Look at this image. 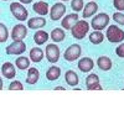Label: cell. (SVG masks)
<instances>
[{"label":"cell","instance_id":"6da1fadb","mask_svg":"<svg viewBox=\"0 0 124 115\" xmlns=\"http://www.w3.org/2000/svg\"><path fill=\"white\" fill-rule=\"evenodd\" d=\"M106 38L109 41L110 43H120L124 41V31L116 25L107 26L106 31Z\"/></svg>","mask_w":124,"mask_h":115},{"label":"cell","instance_id":"7a4b0ae2","mask_svg":"<svg viewBox=\"0 0 124 115\" xmlns=\"http://www.w3.org/2000/svg\"><path fill=\"white\" fill-rule=\"evenodd\" d=\"M89 24L86 21V20H78V21L71 27V32H72V36H73L76 40H83L85 36L88 34L89 31Z\"/></svg>","mask_w":124,"mask_h":115},{"label":"cell","instance_id":"3957f363","mask_svg":"<svg viewBox=\"0 0 124 115\" xmlns=\"http://www.w3.org/2000/svg\"><path fill=\"white\" fill-rule=\"evenodd\" d=\"M109 21H110L109 15L106 13H101V14H97L96 16H93L92 21H91V26L93 27V30L103 31L109 25Z\"/></svg>","mask_w":124,"mask_h":115},{"label":"cell","instance_id":"277c9868","mask_svg":"<svg viewBox=\"0 0 124 115\" xmlns=\"http://www.w3.org/2000/svg\"><path fill=\"white\" fill-rule=\"evenodd\" d=\"M10 13H11L13 16L16 20H19V21H25L29 16L27 9L21 3H11L10 4Z\"/></svg>","mask_w":124,"mask_h":115},{"label":"cell","instance_id":"5b68a950","mask_svg":"<svg viewBox=\"0 0 124 115\" xmlns=\"http://www.w3.org/2000/svg\"><path fill=\"white\" fill-rule=\"evenodd\" d=\"M26 51V45L24 41H13L9 46L5 48V53L8 56H20L25 53Z\"/></svg>","mask_w":124,"mask_h":115},{"label":"cell","instance_id":"8992f818","mask_svg":"<svg viewBox=\"0 0 124 115\" xmlns=\"http://www.w3.org/2000/svg\"><path fill=\"white\" fill-rule=\"evenodd\" d=\"M81 55H82V47L78 43H73L67 47V50L63 53V57L67 62H75L81 57Z\"/></svg>","mask_w":124,"mask_h":115},{"label":"cell","instance_id":"52a82bcc","mask_svg":"<svg viewBox=\"0 0 124 115\" xmlns=\"http://www.w3.org/2000/svg\"><path fill=\"white\" fill-rule=\"evenodd\" d=\"M45 55H46V59L50 62V63H56V62H58L60 56H61L60 47L56 43L47 45L46 48H45Z\"/></svg>","mask_w":124,"mask_h":115},{"label":"cell","instance_id":"ba28073f","mask_svg":"<svg viewBox=\"0 0 124 115\" xmlns=\"http://www.w3.org/2000/svg\"><path fill=\"white\" fill-rule=\"evenodd\" d=\"M48 13H50L51 20L57 21V20H61L62 16L66 14V6L62 3H56V4H54L52 6H51V10Z\"/></svg>","mask_w":124,"mask_h":115},{"label":"cell","instance_id":"9c48e42d","mask_svg":"<svg viewBox=\"0 0 124 115\" xmlns=\"http://www.w3.org/2000/svg\"><path fill=\"white\" fill-rule=\"evenodd\" d=\"M11 38L13 41H24L27 36V27L23 24H17L11 30Z\"/></svg>","mask_w":124,"mask_h":115},{"label":"cell","instance_id":"30bf717a","mask_svg":"<svg viewBox=\"0 0 124 115\" xmlns=\"http://www.w3.org/2000/svg\"><path fill=\"white\" fill-rule=\"evenodd\" d=\"M78 20H79V16H78L77 13L68 14L67 16H65V19H62L61 26H62V29H65V30H71V27L73 26Z\"/></svg>","mask_w":124,"mask_h":115},{"label":"cell","instance_id":"8fae6325","mask_svg":"<svg viewBox=\"0 0 124 115\" xmlns=\"http://www.w3.org/2000/svg\"><path fill=\"white\" fill-rule=\"evenodd\" d=\"M98 11V5L97 3L92 1V0H89V1L83 6V9H82V13H83V19H88V17H92L94 16V14Z\"/></svg>","mask_w":124,"mask_h":115},{"label":"cell","instance_id":"7c38bea8","mask_svg":"<svg viewBox=\"0 0 124 115\" xmlns=\"http://www.w3.org/2000/svg\"><path fill=\"white\" fill-rule=\"evenodd\" d=\"M45 25H46V19L44 16H35L27 20V27L32 30L42 29Z\"/></svg>","mask_w":124,"mask_h":115},{"label":"cell","instance_id":"4fadbf2b","mask_svg":"<svg viewBox=\"0 0 124 115\" xmlns=\"http://www.w3.org/2000/svg\"><path fill=\"white\" fill-rule=\"evenodd\" d=\"M93 67H94V62L89 57H83L78 61V69L83 73H89Z\"/></svg>","mask_w":124,"mask_h":115},{"label":"cell","instance_id":"5bb4252c","mask_svg":"<svg viewBox=\"0 0 124 115\" xmlns=\"http://www.w3.org/2000/svg\"><path fill=\"white\" fill-rule=\"evenodd\" d=\"M1 73L6 79L15 78V76H16L15 66L11 63V62H5V63H3V66H1Z\"/></svg>","mask_w":124,"mask_h":115},{"label":"cell","instance_id":"9a60e30c","mask_svg":"<svg viewBox=\"0 0 124 115\" xmlns=\"http://www.w3.org/2000/svg\"><path fill=\"white\" fill-rule=\"evenodd\" d=\"M97 66H98V68H99L101 71L108 72V71H110L112 67H113V62H112V59H110L109 57H107V56H101V57L97 58Z\"/></svg>","mask_w":124,"mask_h":115},{"label":"cell","instance_id":"2e32d148","mask_svg":"<svg viewBox=\"0 0 124 115\" xmlns=\"http://www.w3.org/2000/svg\"><path fill=\"white\" fill-rule=\"evenodd\" d=\"M40 79V72L36 67H29L27 68V77L26 83L27 84H36Z\"/></svg>","mask_w":124,"mask_h":115},{"label":"cell","instance_id":"e0dca14e","mask_svg":"<svg viewBox=\"0 0 124 115\" xmlns=\"http://www.w3.org/2000/svg\"><path fill=\"white\" fill-rule=\"evenodd\" d=\"M32 10L40 16H46L50 11L48 9V4L45 3V1H36L34 5H32Z\"/></svg>","mask_w":124,"mask_h":115},{"label":"cell","instance_id":"ac0fdd59","mask_svg":"<svg viewBox=\"0 0 124 115\" xmlns=\"http://www.w3.org/2000/svg\"><path fill=\"white\" fill-rule=\"evenodd\" d=\"M65 80H66V83H67V86H71V87L78 86V83H79L78 74H77L75 71H71V69L65 73Z\"/></svg>","mask_w":124,"mask_h":115},{"label":"cell","instance_id":"d6986e66","mask_svg":"<svg viewBox=\"0 0 124 115\" xmlns=\"http://www.w3.org/2000/svg\"><path fill=\"white\" fill-rule=\"evenodd\" d=\"M48 38H50V35L46 32V31L41 30V29H39L35 32V35H34V41H35V43L37 46H41V45H44L45 42H47Z\"/></svg>","mask_w":124,"mask_h":115},{"label":"cell","instance_id":"ffe728a7","mask_svg":"<svg viewBox=\"0 0 124 115\" xmlns=\"http://www.w3.org/2000/svg\"><path fill=\"white\" fill-rule=\"evenodd\" d=\"M61 76V68L57 66H51L47 71H46V78L50 82H54L57 80Z\"/></svg>","mask_w":124,"mask_h":115},{"label":"cell","instance_id":"44dd1931","mask_svg":"<svg viewBox=\"0 0 124 115\" xmlns=\"http://www.w3.org/2000/svg\"><path fill=\"white\" fill-rule=\"evenodd\" d=\"M30 61H32L34 63H39L44 59V51L40 47H34L30 50Z\"/></svg>","mask_w":124,"mask_h":115},{"label":"cell","instance_id":"7402d4cb","mask_svg":"<svg viewBox=\"0 0 124 115\" xmlns=\"http://www.w3.org/2000/svg\"><path fill=\"white\" fill-rule=\"evenodd\" d=\"M50 37L52 38V41L55 43L57 42H62L65 38H66V34H65V30L61 29V27H57V29H54L52 31H51V35Z\"/></svg>","mask_w":124,"mask_h":115},{"label":"cell","instance_id":"603a6c76","mask_svg":"<svg viewBox=\"0 0 124 115\" xmlns=\"http://www.w3.org/2000/svg\"><path fill=\"white\" fill-rule=\"evenodd\" d=\"M88 38H89L91 43H93V45H101L103 41H104V35L102 34V31L94 30L92 34H89Z\"/></svg>","mask_w":124,"mask_h":115},{"label":"cell","instance_id":"cb8c5ba5","mask_svg":"<svg viewBox=\"0 0 124 115\" xmlns=\"http://www.w3.org/2000/svg\"><path fill=\"white\" fill-rule=\"evenodd\" d=\"M30 62H31L30 58H27L25 56H20L15 61V67L19 68V69H21V71H25V69H27L30 67Z\"/></svg>","mask_w":124,"mask_h":115},{"label":"cell","instance_id":"d4e9b609","mask_svg":"<svg viewBox=\"0 0 124 115\" xmlns=\"http://www.w3.org/2000/svg\"><path fill=\"white\" fill-rule=\"evenodd\" d=\"M9 30H8V27L4 25V24H1L0 22V43H4V42H6L8 41V38H9Z\"/></svg>","mask_w":124,"mask_h":115},{"label":"cell","instance_id":"484cf974","mask_svg":"<svg viewBox=\"0 0 124 115\" xmlns=\"http://www.w3.org/2000/svg\"><path fill=\"white\" fill-rule=\"evenodd\" d=\"M85 6V3L83 0H71V7L75 13H78V11H82V9Z\"/></svg>","mask_w":124,"mask_h":115},{"label":"cell","instance_id":"4316f807","mask_svg":"<svg viewBox=\"0 0 124 115\" xmlns=\"http://www.w3.org/2000/svg\"><path fill=\"white\" fill-rule=\"evenodd\" d=\"M98 82H99V77L96 73H91L86 77V86H91L93 83H98Z\"/></svg>","mask_w":124,"mask_h":115},{"label":"cell","instance_id":"83f0119b","mask_svg":"<svg viewBox=\"0 0 124 115\" xmlns=\"http://www.w3.org/2000/svg\"><path fill=\"white\" fill-rule=\"evenodd\" d=\"M112 17H113V20H114V22H117L118 25H122V26H124V14H123L122 11L114 13Z\"/></svg>","mask_w":124,"mask_h":115},{"label":"cell","instance_id":"f1b7e54d","mask_svg":"<svg viewBox=\"0 0 124 115\" xmlns=\"http://www.w3.org/2000/svg\"><path fill=\"white\" fill-rule=\"evenodd\" d=\"M9 90H24V86L20 80H14L9 84Z\"/></svg>","mask_w":124,"mask_h":115},{"label":"cell","instance_id":"f546056e","mask_svg":"<svg viewBox=\"0 0 124 115\" xmlns=\"http://www.w3.org/2000/svg\"><path fill=\"white\" fill-rule=\"evenodd\" d=\"M113 5L118 11H124V0H113Z\"/></svg>","mask_w":124,"mask_h":115},{"label":"cell","instance_id":"4dcf8cb0","mask_svg":"<svg viewBox=\"0 0 124 115\" xmlns=\"http://www.w3.org/2000/svg\"><path fill=\"white\" fill-rule=\"evenodd\" d=\"M116 53H117V56H118V57L124 58V43H122V42H120V45H119V46H117V48H116Z\"/></svg>","mask_w":124,"mask_h":115},{"label":"cell","instance_id":"1f68e13d","mask_svg":"<svg viewBox=\"0 0 124 115\" xmlns=\"http://www.w3.org/2000/svg\"><path fill=\"white\" fill-rule=\"evenodd\" d=\"M87 89L88 90H102L103 87L99 84V82H98V83H93V84H91V86H87Z\"/></svg>","mask_w":124,"mask_h":115},{"label":"cell","instance_id":"d6a6232c","mask_svg":"<svg viewBox=\"0 0 124 115\" xmlns=\"http://www.w3.org/2000/svg\"><path fill=\"white\" fill-rule=\"evenodd\" d=\"M19 3H21L24 5H29V4L32 3V0H19Z\"/></svg>","mask_w":124,"mask_h":115},{"label":"cell","instance_id":"836d02e7","mask_svg":"<svg viewBox=\"0 0 124 115\" xmlns=\"http://www.w3.org/2000/svg\"><path fill=\"white\" fill-rule=\"evenodd\" d=\"M3 86H4V83H3V78L0 77V90L3 89Z\"/></svg>","mask_w":124,"mask_h":115},{"label":"cell","instance_id":"e575fe53","mask_svg":"<svg viewBox=\"0 0 124 115\" xmlns=\"http://www.w3.org/2000/svg\"><path fill=\"white\" fill-rule=\"evenodd\" d=\"M55 90H65V87H55Z\"/></svg>","mask_w":124,"mask_h":115},{"label":"cell","instance_id":"d590c367","mask_svg":"<svg viewBox=\"0 0 124 115\" xmlns=\"http://www.w3.org/2000/svg\"><path fill=\"white\" fill-rule=\"evenodd\" d=\"M61 1H70V0H61Z\"/></svg>","mask_w":124,"mask_h":115},{"label":"cell","instance_id":"8d00e7d4","mask_svg":"<svg viewBox=\"0 0 124 115\" xmlns=\"http://www.w3.org/2000/svg\"><path fill=\"white\" fill-rule=\"evenodd\" d=\"M1 1H9V0H1Z\"/></svg>","mask_w":124,"mask_h":115},{"label":"cell","instance_id":"74e56055","mask_svg":"<svg viewBox=\"0 0 124 115\" xmlns=\"http://www.w3.org/2000/svg\"><path fill=\"white\" fill-rule=\"evenodd\" d=\"M123 90H124V88H123Z\"/></svg>","mask_w":124,"mask_h":115},{"label":"cell","instance_id":"f35d334b","mask_svg":"<svg viewBox=\"0 0 124 115\" xmlns=\"http://www.w3.org/2000/svg\"><path fill=\"white\" fill-rule=\"evenodd\" d=\"M88 1H89V0H88Z\"/></svg>","mask_w":124,"mask_h":115}]
</instances>
